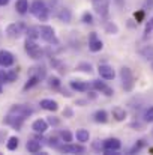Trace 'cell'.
<instances>
[{
    "label": "cell",
    "mask_w": 153,
    "mask_h": 155,
    "mask_svg": "<svg viewBox=\"0 0 153 155\" xmlns=\"http://www.w3.org/2000/svg\"><path fill=\"white\" fill-rule=\"evenodd\" d=\"M120 148H122V143L116 137H110V139H107V140L102 142V151L107 155H113V154L117 155V151Z\"/></svg>",
    "instance_id": "obj_4"
},
{
    "label": "cell",
    "mask_w": 153,
    "mask_h": 155,
    "mask_svg": "<svg viewBox=\"0 0 153 155\" xmlns=\"http://www.w3.org/2000/svg\"><path fill=\"white\" fill-rule=\"evenodd\" d=\"M93 9L98 15L107 17L110 11V0H93Z\"/></svg>",
    "instance_id": "obj_9"
},
{
    "label": "cell",
    "mask_w": 153,
    "mask_h": 155,
    "mask_svg": "<svg viewBox=\"0 0 153 155\" xmlns=\"http://www.w3.org/2000/svg\"><path fill=\"white\" fill-rule=\"evenodd\" d=\"M116 3H117L119 6H123V0H116Z\"/></svg>",
    "instance_id": "obj_44"
},
{
    "label": "cell",
    "mask_w": 153,
    "mask_h": 155,
    "mask_svg": "<svg viewBox=\"0 0 153 155\" xmlns=\"http://www.w3.org/2000/svg\"><path fill=\"white\" fill-rule=\"evenodd\" d=\"M120 80H122V86L126 92H131L135 86V78H134V74L131 71V68L128 66H123L120 69Z\"/></svg>",
    "instance_id": "obj_2"
},
{
    "label": "cell",
    "mask_w": 153,
    "mask_h": 155,
    "mask_svg": "<svg viewBox=\"0 0 153 155\" xmlns=\"http://www.w3.org/2000/svg\"><path fill=\"white\" fill-rule=\"evenodd\" d=\"M98 72L104 80H113L116 77V72H114L113 66H110V65H99Z\"/></svg>",
    "instance_id": "obj_14"
},
{
    "label": "cell",
    "mask_w": 153,
    "mask_h": 155,
    "mask_svg": "<svg viewBox=\"0 0 153 155\" xmlns=\"http://www.w3.org/2000/svg\"><path fill=\"white\" fill-rule=\"evenodd\" d=\"M48 142H50L48 145H50L51 148H56V149L59 148V145H57V139H56V137H51V139H48Z\"/></svg>",
    "instance_id": "obj_39"
},
{
    "label": "cell",
    "mask_w": 153,
    "mask_h": 155,
    "mask_svg": "<svg viewBox=\"0 0 153 155\" xmlns=\"http://www.w3.org/2000/svg\"><path fill=\"white\" fill-rule=\"evenodd\" d=\"M30 12L39 20V21H47L50 17V8L44 0H33L30 5Z\"/></svg>",
    "instance_id": "obj_1"
},
{
    "label": "cell",
    "mask_w": 153,
    "mask_h": 155,
    "mask_svg": "<svg viewBox=\"0 0 153 155\" xmlns=\"http://www.w3.org/2000/svg\"><path fill=\"white\" fill-rule=\"evenodd\" d=\"M102 48H104L102 41L98 39V36H96L95 32H92V33H90V38H89V50L93 53H98V51H101Z\"/></svg>",
    "instance_id": "obj_11"
},
{
    "label": "cell",
    "mask_w": 153,
    "mask_h": 155,
    "mask_svg": "<svg viewBox=\"0 0 153 155\" xmlns=\"http://www.w3.org/2000/svg\"><path fill=\"white\" fill-rule=\"evenodd\" d=\"M113 117H114L117 122L125 120V119H126V111H125V108H122V107H114V108H113Z\"/></svg>",
    "instance_id": "obj_23"
},
{
    "label": "cell",
    "mask_w": 153,
    "mask_h": 155,
    "mask_svg": "<svg viewBox=\"0 0 153 155\" xmlns=\"http://www.w3.org/2000/svg\"><path fill=\"white\" fill-rule=\"evenodd\" d=\"M143 9H144V11H150V9H153V0H144Z\"/></svg>",
    "instance_id": "obj_38"
},
{
    "label": "cell",
    "mask_w": 153,
    "mask_h": 155,
    "mask_svg": "<svg viewBox=\"0 0 153 155\" xmlns=\"http://www.w3.org/2000/svg\"><path fill=\"white\" fill-rule=\"evenodd\" d=\"M93 120L98 122V124H107V120H108V113H107L105 110H98V111H95Z\"/></svg>",
    "instance_id": "obj_22"
},
{
    "label": "cell",
    "mask_w": 153,
    "mask_h": 155,
    "mask_svg": "<svg viewBox=\"0 0 153 155\" xmlns=\"http://www.w3.org/2000/svg\"><path fill=\"white\" fill-rule=\"evenodd\" d=\"M93 87L98 91V92H101V94H104L105 97H113V89L105 83V81H101V80H93Z\"/></svg>",
    "instance_id": "obj_12"
},
{
    "label": "cell",
    "mask_w": 153,
    "mask_h": 155,
    "mask_svg": "<svg viewBox=\"0 0 153 155\" xmlns=\"http://www.w3.org/2000/svg\"><path fill=\"white\" fill-rule=\"evenodd\" d=\"M57 18L62 21V23H71V20H72V12H71V9H68V8H60L59 9V12H57Z\"/></svg>",
    "instance_id": "obj_17"
},
{
    "label": "cell",
    "mask_w": 153,
    "mask_h": 155,
    "mask_svg": "<svg viewBox=\"0 0 153 155\" xmlns=\"http://www.w3.org/2000/svg\"><path fill=\"white\" fill-rule=\"evenodd\" d=\"M24 24L23 23H12L6 27V36L11 39H18L24 32Z\"/></svg>",
    "instance_id": "obj_6"
},
{
    "label": "cell",
    "mask_w": 153,
    "mask_h": 155,
    "mask_svg": "<svg viewBox=\"0 0 153 155\" xmlns=\"http://www.w3.org/2000/svg\"><path fill=\"white\" fill-rule=\"evenodd\" d=\"M32 130H33L35 133L44 134V133L48 130V122L44 120V119H36V120L32 124Z\"/></svg>",
    "instance_id": "obj_15"
},
{
    "label": "cell",
    "mask_w": 153,
    "mask_h": 155,
    "mask_svg": "<svg viewBox=\"0 0 153 155\" xmlns=\"http://www.w3.org/2000/svg\"><path fill=\"white\" fill-rule=\"evenodd\" d=\"M47 122H48V125H59V119H56V117H53V116L48 117Z\"/></svg>",
    "instance_id": "obj_40"
},
{
    "label": "cell",
    "mask_w": 153,
    "mask_h": 155,
    "mask_svg": "<svg viewBox=\"0 0 153 155\" xmlns=\"http://www.w3.org/2000/svg\"><path fill=\"white\" fill-rule=\"evenodd\" d=\"M24 48H26V53L29 54V57H32V59H39L41 56H42V50H41V47L36 44V41L35 39H26V42H24Z\"/></svg>",
    "instance_id": "obj_5"
},
{
    "label": "cell",
    "mask_w": 153,
    "mask_h": 155,
    "mask_svg": "<svg viewBox=\"0 0 153 155\" xmlns=\"http://www.w3.org/2000/svg\"><path fill=\"white\" fill-rule=\"evenodd\" d=\"M39 29H41V38H42L45 42H48L51 45H59V39H57L56 32H54V29H53L51 26L42 24V26H39Z\"/></svg>",
    "instance_id": "obj_3"
},
{
    "label": "cell",
    "mask_w": 153,
    "mask_h": 155,
    "mask_svg": "<svg viewBox=\"0 0 153 155\" xmlns=\"http://www.w3.org/2000/svg\"><path fill=\"white\" fill-rule=\"evenodd\" d=\"M9 3V0H0V6H6Z\"/></svg>",
    "instance_id": "obj_43"
},
{
    "label": "cell",
    "mask_w": 153,
    "mask_h": 155,
    "mask_svg": "<svg viewBox=\"0 0 153 155\" xmlns=\"http://www.w3.org/2000/svg\"><path fill=\"white\" fill-rule=\"evenodd\" d=\"M39 80H41V78H39L38 75H35V74H33V75H32V77H30V78L27 80V83L24 84V87H23V91H27V89H32L33 86H36V84L39 83Z\"/></svg>",
    "instance_id": "obj_25"
},
{
    "label": "cell",
    "mask_w": 153,
    "mask_h": 155,
    "mask_svg": "<svg viewBox=\"0 0 153 155\" xmlns=\"http://www.w3.org/2000/svg\"><path fill=\"white\" fill-rule=\"evenodd\" d=\"M57 149L63 154H83V152H86V148L83 145H74V143H65V145L59 146Z\"/></svg>",
    "instance_id": "obj_8"
},
{
    "label": "cell",
    "mask_w": 153,
    "mask_h": 155,
    "mask_svg": "<svg viewBox=\"0 0 153 155\" xmlns=\"http://www.w3.org/2000/svg\"><path fill=\"white\" fill-rule=\"evenodd\" d=\"M48 86H50L51 89H60V78L56 77V75L48 77Z\"/></svg>",
    "instance_id": "obj_30"
},
{
    "label": "cell",
    "mask_w": 153,
    "mask_h": 155,
    "mask_svg": "<svg viewBox=\"0 0 153 155\" xmlns=\"http://www.w3.org/2000/svg\"><path fill=\"white\" fill-rule=\"evenodd\" d=\"M26 35H27V38L29 39H38V38H41V29L38 27V26H32V27H27L26 29Z\"/></svg>",
    "instance_id": "obj_19"
},
{
    "label": "cell",
    "mask_w": 153,
    "mask_h": 155,
    "mask_svg": "<svg viewBox=\"0 0 153 155\" xmlns=\"http://www.w3.org/2000/svg\"><path fill=\"white\" fill-rule=\"evenodd\" d=\"M26 149L30 152V154H38L41 151V143L38 140H29L26 143Z\"/></svg>",
    "instance_id": "obj_21"
},
{
    "label": "cell",
    "mask_w": 153,
    "mask_h": 155,
    "mask_svg": "<svg viewBox=\"0 0 153 155\" xmlns=\"http://www.w3.org/2000/svg\"><path fill=\"white\" fill-rule=\"evenodd\" d=\"M141 56L144 57V59H147V60H152L153 59V45H146L143 50H141Z\"/></svg>",
    "instance_id": "obj_27"
},
{
    "label": "cell",
    "mask_w": 153,
    "mask_h": 155,
    "mask_svg": "<svg viewBox=\"0 0 153 155\" xmlns=\"http://www.w3.org/2000/svg\"><path fill=\"white\" fill-rule=\"evenodd\" d=\"M9 113L17 114V116H21V117H24V119H26L27 116H30V114L33 113V108H32V107H29V105H24V104H15V105H12V107H11Z\"/></svg>",
    "instance_id": "obj_7"
},
{
    "label": "cell",
    "mask_w": 153,
    "mask_h": 155,
    "mask_svg": "<svg viewBox=\"0 0 153 155\" xmlns=\"http://www.w3.org/2000/svg\"><path fill=\"white\" fill-rule=\"evenodd\" d=\"M105 32H107V33H110V35H116V33H119V27H117V24H116V23L108 21V23L105 24Z\"/></svg>",
    "instance_id": "obj_26"
},
{
    "label": "cell",
    "mask_w": 153,
    "mask_h": 155,
    "mask_svg": "<svg viewBox=\"0 0 153 155\" xmlns=\"http://www.w3.org/2000/svg\"><path fill=\"white\" fill-rule=\"evenodd\" d=\"M18 137H9V140H8V143H6V148L9 149V151H15L17 148H18Z\"/></svg>",
    "instance_id": "obj_29"
},
{
    "label": "cell",
    "mask_w": 153,
    "mask_h": 155,
    "mask_svg": "<svg viewBox=\"0 0 153 155\" xmlns=\"http://www.w3.org/2000/svg\"><path fill=\"white\" fill-rule=\"evenodd\" d=\"M150 152H152V154H153V148H152V149H150Z\"/></svg>",
    "instance_id": "obj_46"
},
{
    "label": "cell",
    "mask_w": 153,
    "mask_h": 155,
    "mask_svg": "<svg viewBox=\"0 0 153 155\" xmlns=\"http://www.w3.org/2000/svg\"><path fill=\"white\" fill-rule=\"evenodd\" d=\"M144 146H146V142H144V140H138V143H135V145L132 146V149L129 151V154H135V152L141 151V148H144Z\"/></svg>",
    "instance_id": "obj_32"
},
{
    "label": "cell",
    "mask_w": 153,
    "mask_h": 155,
    "mask_svg": "<svg viewBox=\"0 0 153 155\" xmlns=\"http://www.w3.org/2000/svg\"><path fill=\"white\" fill-rule=\"evenodd\" d=\"M44 110H48V111H57L59 110V103L54 101V100H41V104H39Z\"/></svg>",
    "instance_id": "obj_18"
},
{
    "label": "cell",
    "mask_w": 153,
    "mask_h": 155,
    "mask_svg": "<svg viewBox=\"0 0 153 155\" xmlns=\"http://www.w3.org/2000/svg\"><path fill=\"white\" fill-rule=\"evenodd\" d=\"M0 81H6V71H0Z\"/></svg>",
    "instance_id": "obj_41"
},
{
    "label": "cell",
    "mask_w": 153,
    "mask_h": 155,
    "mask_svg": "<svg viewBox=\"0 0 153 155\" xmlns=\"http://www.w3.org/2000/svg\"><path fill=\"white\" fill-rule=\"evenodd\" d=\"M144 15H146V11H144V9H141V11H137V12H134V18L137 20V23H141V21L144 20Z\"/></svg>",
    "instance_id": "obj_34"
},
{
    "label": "cell",
    "mask_w": 153,
    "mask_h": 155,
    "mask_svg": "<svg viewBox=\"0 0 153 155\" xmlns=\"http://www.w3.org/2000/svg\"><path fill=\"white\" fill-rule=\"evenodd\" d=\"M69 86H71V89H74L77 92H87L89 91V84L83 80H71Z\"/></svg>",
    "instance_id": "obj_16"
},
{
    "label": "cell",
    "mask_w": 153,
    "mask_h": 155,
    "mask_svg": "<svg viewBox=\"0 0 153 155\" xmlns=\"http://www.w3.org/2000/svg\"><path fill=\"white\" fill-rule=\"evenodd\" d=\"M15 9L21 15L27 14L29 12V0H17L15 2Z\"/></svg>",
    "instance_id": "obj_20"
},
{
    "label": "cell",
    "mask_w": 153,
    "mask_h": 155,
    "mask_svg": "<svg viewBox=\"0 0 153 155\" xmlns=\"http://www.w3.org/2000/svg\"><path fill=\"white\" fill-rule=\"evenodd\" d=\"M3 122H5V124H8V125H11V127H14V128H17V130H20V128H21V125H23V122H24V117L9 113Z\"/></svg>",
    "instance_id": "obj_13"
},
{
    "label": "cell",
    "mask_w": 153,
    "mask_h": 155,
    "mask_svg": "<svg viewBox=\"0 0 153 155\" xmlns=\"http://www.w3.org/2000/svg\"><path fill=\"white\" fill-rule=\"evenodd\" d=\"M63 116H72V110H71V108H65Z\"/></svg>",
    "instance_id": "obj_42"
},
{
    "label": "cell",
    "mask_w": 153,
    "mask_h": 155,
    "mask_svg": "<svg viewBox=\"0 0 153 155\" xmlns=\"http://www.w3.org/2000/svg\"><path fill=\"white\" fill-rule=\"evenodd\" d=\"M14 62H15V57L12 53L8 51V50H0V66L9 68L14 65Z\"/></svg>",
    "instance_id": "obj_10"
},
{
    "label": "cell",
    "mask_w": 153,
    "mask_h": 155,
    "mask_svg": "<svg viewBox=\"0 0 153 155\" xmlns=\"http://www.w3.org/2000/svg\"><path fill=\"white\" fill-rule=\"evenodd\" d=\"M17 77H18V69H9V71H6V83L15 81Z\"/></svg>",
    "instance_id": "obj_28"
},
{
    "label": "cell",
    "mask_w": 153,
    "mask_h": 155,
    "mask_svg": "<svg viewBox=\"0 0 153 155\" xmlns=\"http://www.w3.org/2000/svg\"><path fill=\"white\" fill-rule=\"evenodd\" d=\"M60 137H62V140L66 142V143H71V142H72V133H71L69 130H63V131L60 133Z\"/></svg>",
    "instance_id": "obj_31"
},
{
    "label": "cell",
    "mask_w": 153,
    "mask_h": 155,
    "mask_svg": "<svg viewBox=\"0 0 153 155\" xmlns=\"http://www.w3.org/2000/svg\"><path fill=\"white\" fill-rule=\"evenodd\" d=\"M143 117H144V120H146V122H149V124H150V122H153V105H152V107H149V108L144 111Z\"/></svg>",
    "instance_id": "obj_33"
},
{
    "label": "cell",
    "mask_w": 153,
    "mask_h": 155,
    "mask_svg": "<svg viewBox=\"0 0 153 155\" xmlns=\"http://www.w3.org/2000/svg\"><path fill=\"white\" fill-rule=\"evenodd\" d=\"M78 69L83 71V72H92V65L90 63H86V62H81L78 65Z\"/></svg>",
    "instance_id": "obj_36"
},
{
    "label": "cell",
    "mask_w": 153,
    "mask_h": 155,
    "mask_svg": "<svg viewBox=\"0 0 153 155\" xmlns=\"http://www.w3.org/2000/svg\"><path fill=\"white\" fill-rule=\"evenodd\" d=\"M81 20H83L84 24H92V23H93V15H92L90 12H84Z\"/></svg>",
    "instance_id": "obj_35"
},
{
    "label": "cell",
    "mask_w": 153,
    "mask_h": 155,
    "mask_svg": "<svg viewBox=\"0 0 153 155\" xmlns=\"http://www.w3.org/2000/svg\"><path fill=\"white\" fill-rule=\"evenodd\" d=\"M0 94H2V84H0Z\"/></svg>",
    "instance_id": "obj_45"
},
{
    "label": "cell",
    "mask_w": 153,
    "mask_h": 155,
    "mask_svg": "<svg viewBox=\"0 0 153 155\" xmlns=\"http://www.w3.org/2000/svg\"><path fill=\"white\" fill-rule=\"evenodd\" d=\"M150 20H152V23H153V18H150Z\"/></svg>",
    "instance_id": "obj_47"
},
{
    "label": "cell",
    "mask_w": 153,
    "mask_h": 155,
    "mask_svg": "<svg viewBox=\"0 0 153 155\" xmlns=\"http://www.w3.org/2000/svg\"><path fill=\"white\" fill-rule=\"evenodd\" d=\"M75 137H77V140L78 142H81V143H86V142H89V139H90V134H89V131L87 130H77V133H75Z\"/></svg>",
    "instance_id": "obj_24"
},
{
    "label": "cell",
    "mask_w": 153,
    "mask_h": 155,
    "mask_svg": "<svg viewBox=\"0 0 153 155\" xmlns=\"http://www.w3.org/2000/svg\"><path fill=\"white\" fill-rule=\"evenodd\" d=\"M152 30H153V23H152V20H149V23L146 24V29H144V38H147L152 33Z\"/></svg>",
    "instance_id": "obj_37"
}]
</instances>
